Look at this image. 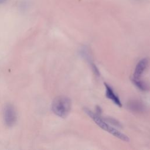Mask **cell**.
Instances as JSON below:
<instances>
[{
	"instance_id": "cell-2",
	"label": "cell",
	"mask_w": 150,
	"mask_h": 150,
	"mask_svg": "<svg viewBox=\"0 0 150 150\" xmlns=\"http://www.w3.org/2000/svg\"><path fill=\"white\" fill-rule=\"evenodd\" d=\"M71 108V100L66 96H58L53 100L52 103L53 112L61 118L66 117L69 115Z\"/></svg>"
},
{
	"instance_id": "cell-10",
	"label": "cell",
	"mask_w": 150,
	"mask_h": 150,
	"mask_svg": "<svg viewBox=\"0 0 150 150\" xmlns=\"http://www.w3.org/2000/svg\"><path fill=\"white\" fill-rule=\"evenodd\" d=\"M136 1H142V0H136Z\"/></svg>"
},
{
	"instance_id": "cell-5",
	"label": "cell",
	"mask_w": 150,
	"mask_h": 150,
	"mask_svg": "<svg viewBox=\"0 0 150 150\" xmlns=\"http://www.w3.org/2000/svg\"><path fill=\"white\" fill-rule=\"evenodd\" d=\"M104 86L105 87V96L108 99L111 100L115 104H116L117 106L121 107H122V103L121 101L118 97V96L115 94V93L113 89L111 88V86H110L108 84L104 83Z\"/></svg>"
},
{
	"instance_id": "cell-1",
	"label": "cell",
	"mask_w": 150,
	"mask_h": 150,
	"mask_svg": "<svg viewBox=\"0 0 150 150\" xmlns=\"http://www.w3.org/2000/svg\"><path fill=\"white\" fill-rule=\"evenodd\" d=\"M84 112L94 121V122L98 125L101 128L112 134L113 136L120 139L124 141L128 142L129 138L128 136L117 129L115 128L112 127L108 122H107L104 118L101 117L100 114L94 113L88 108H85L84 109Z\"/></svg>"
},
{
	"instance_id": "cell-8",
	"label": "cell",
	"mask_w": 150,
	"mask_h": 150,
	"mask_svg": "<svg viewBox=\"0 0 150 150\" xmlns=\"http://www.w3.org/2000/svg\"><path fill=\"white\" fill-rule=\"evenodd\" d=\"M104 120L108 122L109 124H112V125H114L115 127H120L121 126V124L120 123V122H118L117 120L114 119V118H111V117H109V118H104Z\"/></svg>"
},
{
	"instance_id": "cell-7",
	"label": "cell",
	"mask_w": 150,
	"mask_h": 150,
	"mask_svg": "<svg viewBox=\"0 0 150 150\" xmlns=\"http://www.w3.org/2000/svg\"><path fill=\"white\" fill-rule=\"evenodd\" d=\"M128 108L133 111L140 112L143 111L144 106L143 105L137 101H132L128 104Z\"/></svg>"
},
{
	"instance_id": "cell-9",
	"label": "cell",
	"mask_w": 150,
	"mask_h": 150,
	"mask_svg": "<svg viewBox=\"0 0 150 150\" xmlns=\"http://www.w3.org/2000/svg\"><path fill=\"white\" fill-rule=\"evenodd\" d=\"M6 0H0V4H1V3H3V2H5Z\"/></svg>"
},
{
	"instance_id": "cell-6",
	"label": "cell",
	"mask_w": 150,
	"mask_h": 150,
	"mask_svg": "<svg viewBox=\"0 0 150 150\" xmlns=\"http://www.w3.org/2000/svg\"><path fill=\"white\" fill-rule=\"evenodd\" d=\"M132 83H134V84L139 90L145 91H148L149 88V85L145 83V81H142L141 79H132Z\"/></svg>"
},
{
	"instance_id": "cell-3",
	"label": "cell",
	"mask_w": 150,
	"mask_h": 150,
	"mask_svg": "<svg viewBox=\"0 0 150 150\" xmlns=\"http://www.w3.org/2000/svg\"><path fill=\"white\" fill-rule=\"evenodd\" d=\"M4 118L5 124L11 127L13 126L16 121V113L12 105L6 104L4 108Z\"/></svg>"
},
{
	"instance_id": "cell-4",
	"label": "cell",
	"mask_w": 150,
	"mask_h": 150,
	"mask_svg": "<svg viewBox=\"0 0 150 150\" xmlns=\"http://www.w3.org/2000/svg\"><path fill=\"white\" fill-rule=\"evenodd\" d=\"M149 65V59L148 57H144L141 59L137 64L134 69L133 77L132 79H141V76L148 69Z\"/></svg>"
}]
</instances>
